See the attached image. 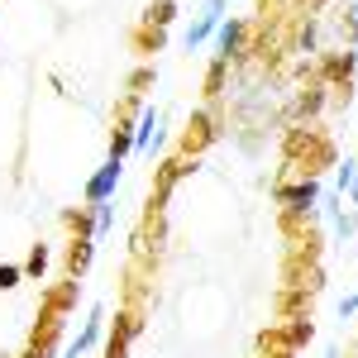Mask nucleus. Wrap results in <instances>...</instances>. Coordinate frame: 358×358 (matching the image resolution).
<instances>
[{
	"mask_svg": "<svg viewBox=\"0 0 358 358\" xmlns=\"http://www.w3.org/2000/svg\"><path fill=\"white\" fill-rule=\"evenodd\" d=\"M110 220H115L110 201H106V206H96V239H101V234H106V229H110Z\"/></svg>",
	"mask_w": 358,
	"mask_h": 358,
	"instance_id": "1a4fd4ad",
	"label": "nucleus"
},
{
	"mask_svg": "<svg viewBox=\"0 0 358 358\" xmlns=\"http://www.w3.org/2000/svg\"><path fill=\"white\" fill-rule=\"evenodd\" d=\"M153 138H158V110H153V106H143L138 129H134V148H138V153H148V148H153Z\"/></svg>",
	"mask_w": 358,
	"mask_h": 358,
	"instance_id": "39448f33",
	"label": "nucleus"
},
{
	"mask_svg": "<svg viewBox=\"0 0 358 358\" xmlns=\"http://www.w3.org/2000/svg\"><path fill=\"white\" fill-rule=\"evenodd\" d=\"M15 282H20V268L5 263V268H0V287H15Z\"/></svg>",
	"mask_w": 358,
	"mask_h": 358,
	"instance_id": "f8f14e48",
	"label": "nucleus"
},
{
	"mask_svg": "<svg viewBox=\"0 0 358 358\" xmlns=\"http://www.w3.org/2000/svg\"><path fill=\"white\" fill-rule=\"evenodd\" d=\"M224 5L229 0H206V10H201V20H196L192 29H187V48H201L215 29H220V15H224Z\"/></svg>",
	"mask_w": 358,
	"mask_h": 358,
	"instance_id": "f03ea898",
	"label": "nucleus"
},
{
	"mask_svg": "<svg viewBox=\"0 0 358 358\" xmlns=\"http://www.w3.org/2000/svg\"><path fill=\"white\" fill-rule=\"evenodd\" d=\"M101 320H106V310H101V306H96V310H91V315H86V330L77 334V344H72V349H67V358H82L86 349H91V344H96V339H101Z\"/></svg>",
	"mask_w": 358,
	"mask_h": 358,
	"instance_id": "20e7f679",
	"label": "nucleus"
},
{
	"mask_svg": "<svg viewBox=\"0 0 358 358\" xmlns=\"http://www.w3.org/2000/svg\"><path fill=\"white\" fill-rule=\"evenodd\" d=\"M134 148V134H115V143H110V158H120L124 163V153Z\"/></svg>",
	"mask_w": 358,
	"mask_h": 358,
	"instance_id": "9d476101",
	"label": "nucleus"
},
{
	"mask_svg": "<svg viewBox=\"0 0 358 358\" xmlns=\"http://www.w3.org/2000/svg\"><path fill=\"white\" fill-rule=\"evenodd\" d=\"M282 201H287L292 210H315V201H320V182H315V177H306L301 187L282 192Z\"/></svg>",
	"mask_w": 358,
	"mask_h": 358,
	"instance_id": "7ed1b4c3",
	"label": "nucleus"
},
{
	"mask_svg": "<svg viewBox=\"0 0 358 358\" xmlns=\"http://www.w3.org/2000/svg\"><path fill=\"white\" fill-rule=\"evenodd\" d=\"M120 172H124V163H120V158H106V167L86 182V201H91V206H106L115 196V187H120Z\"/></svg>",
	"mask_w": 358,
	"mask_h": 358,
	"instance_id": "f257e3e1",
	"label": "nucleus"
},
{
	"mask_svg": "<svg viewBox=\"0 0 358 358\" xmlns=\"http://www.w3.org/2000/svg\"><path fill=\"white\" fill-rule=\"evenodd\" d=\"M239 34H244V24H239V20L220 24V57H229L234 48H239Z\"/></svg>",
	"mask_w": 358,
	"mask_h": 358,
	"instance_id": "423d86ee",
	"label": "nucleus"
},
{
	"mask_svg": "<svg viewBox=\"0 0 358 358\" xmlns=\"http://www.w3.org/2000/svg\"><path fill=\"white\" fill-rule=\"evenodd\" d=\"M339 315H344V320H349V315H358V292H354V296H344V301H339Z\"/></svg>",
	"mask_w": 358,
	"mask_h": 358,
	"instance_id": "9b49d317",
	"label": "nucleus"
},
{
	"mask_svg": "<svg viewBox=\"0 0 358 358\" xmlns=\"http://www.w3.org/2000/svg\"><path fill=\"white\" fill-rule=\"evenodd\" d=\"M43 268H48V248L38 244L34 253H29V273H34V277H43Z\"/></svg>",
	"mask_w": 358,
	"mask_h": 358,
	"instance_id": "6e6552de",
	"label": "nucleus"
},
{
	"mask_svg": "<svg viewBox=\"0 0 358 358\" xmlns=\"http://www.w3.org/2000/svg\"><path fill=\"white\" fill-rule=\"evenodd\" d=\"M344 192L358 201V163H354V158H344V167H339V196H344Z\"/></svg>",
	"mask_w": 358,
	"mask_h": 358,
	"instance_id": "0eeeda50",
	"label": "nucleus"
}]
</instances>
